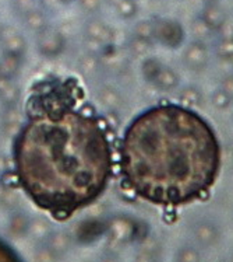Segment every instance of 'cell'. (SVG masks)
<instances>
[{"label":"cell","instance_id":"9c48e42d","mask_svg":"<svg viewBox=\"0 0 233 262\" xmlns=\"http://www.w3.org/2000/svg\"><path fill=\"white\" fill-rule=\"evenodd\" d=\"M215 51L221 59L225 60L233 59V38H221V41L217 43Z\"/></svg>","mask_w":233,"mask_h":262},{"label":"cell","instance_id":"6da1fadb","mask_svg":"<svg viewBox=\"0 0 233 262\" xmlns=\"http://www.w3.org/2000/svg\"><path fill=\"white\" fill-rule=\"evenodd\" d=\"M14 164L22 189L39 208L69 216L105 191L111 140L101 119L81 105L77 87L56 83L30 100Z\"/></svg>","mask_w":233,"mask_h":262},{"label":"cell","instance_id":"8992f818","mask_svg":"<svg viewBox=\"0 0 233 262\" xmlns=\"http://www.w3.org/2000/svg\"><path fill=\"white\" fill-rule=\"evenodd\" d=\"M179 100H180V104L183 107L193 110V108H197L201 105L202 93L194 86H186L179 93Z\"/></svg>","mask_w":233,"mask_h":262},{"label":"cell","instance_id":"ba28073f","mask_svg":"<svg viewBox=\"0 0 233 262\" xmlns=\"http://www.w3.org/2000/svg\"><path fill=\"white\" fill-rule=\"evenodd\" d=\"M157 83L161 89L164 90H173L179 84V77L175 72L169 68H162L157 75Z\"/></svg>","mask_w":233,"mask_h":262},{"label":"cell","instance_id":"5b68a950","mask_svg":"<svg viewBox=\"0 0 233 262\" xmlns=\"http://www.w3.org/2000/svg\"><path fill=\"white\" fill-rule=\"evenodd\" d=\"M201 18L207 23L214 31H218L223 26V23L226 21L225 11L215 2H210V3L205 5L201 13Z\"/></svg>","mask_w":233,"mask_h":262},{"label":"cell","instance_id":"277c9868","mask_svg":"<svg viewBox=\"0 0 233 262\" xmlns=\"http://www.w3.org/2000/svg\"><path fill=\"white\" fill-rule=\"evenodd\" d=\"M159 34V39L169 47H177L185 39V31L179 23L161 21L154 27V34Z\"/></svg>","mask_w":233,"mask_h":262},{"label":"cell","instance_id":"4fadbf2b","mask_svg":"<svg viewBox=\"0 0 233 262\" xmlns=\"http://www.w3.org/2000/svg\"><path fill=\"white\" fill-rule=\"evenodd\" d=\"M119 7H120V11L124 16H133L134 11H136V6H134L132 0H122Z\"/></svg>","mask_w":233,"mask_h":262},{"label":"cell","instance_id":"5bb4252c","mask_svg":"<svg viewBox=\"0 0 233 262\" xmlns=\"http://www.w3.org/2000/svg\"><path fill=\"white\" fill-rule=\"evenodd\" d=\"M218 31L221 32V37L222 38H233V24L226 20Z\"/></svg>","mask_w":233,"mask_h":262},{"label":"cell","instance_id":"30bf717a","mask_svg":"<svg viewBox=\"0 0 233 262\" xmlns=\"http://www.w3.org/2000/svg\"><path fill=\"white\" fill-rule=\"evenodd\" d=\"M211 102L217 110H226L232 104V100L229 98L228 94H225L221 89H218L211 97Z\"/></svg>","mask_w":233,"mask_h":262},{"label":"cell","instance_id":"9a60e30c","mask_svg":"<svg viewBox=\"0 0 233 262\" xmlns=\"http://www.w3.org/2000/svg\"><path fill=\"white\" fill-rule=\"evenodd\" d=\"M200 235H201L202 240H210V238H211V237H212V233H211V230H210V229H207V227H204L201 233H200Z\"/></svg>","mask_w":233,"mask_h":262},{"label":"cell","instance_id":"2e32d148","mask_svg":"<svg viewBox=\"0 0 233 262\" xmlns=\"http://www.w3.org/2000/svg\"><path fill=\"white\" fill-rule=\"evenodd\" d=\"M211 2H214V0H211Z\"/></svg>","mask_w":233,"mask_h":262},{"label":"cell","instance_id":"8fae6325","mask_svg":"<svg viewBox=\"0 0 233 262\" xmlns=\"http://www.w3.org/2000/svg\"><path fill=\"white\" fill-rule=\"evenodd\" d=\"M221 90L228 94V97L233 101V75H228L226 77H223V80L221 81Z\"/></svg>","mask_w":233,"mask_h":262},{"label":"cell","instance_id":"52a82bcc","mask_svg":"<svg viewBox=\"0 0 233 262\" xmlns=\"http://www.w3.org/2000/svg\"><path fill=\"white\" fill-rule=\"evenodd\" d=\"M191 34L194 37V41H200V42H205L207 39L211 38V35L214 34V30H212L207 23L204 21L201 18V16L197 17L191 23Z\"/></svg>","mask_w":233,"mask_h":262},{"label":"cell","instance_id":"3957f363","mask_svg":"<svg viewBox=\"0 0 233 262\" xmlns=\"http://www.w3.org/2000/svg\"><path fill=\"white\" fill-rule=\"evenodd\" d=\"M183 62L191 70H202L208 63V49L205 43L200 41H193L185 49Z\"/></svg>","mask_w":233,"mask_h":262},{"label":"cell","instance_id":"7a4b0ae2","mask_svg":"<svg viewBox=\"0 0 233 262\" xmlns=\"http://www.w3.org/2000/svg\"><path fill=\"white\" fill-rule=\"evenodd\" d=\"M222 164L210 122L182 104H159L128 125L120 147L123 180L149 204L177 208L207 196Z\"/></svg>","mask_w":233,"mask_h":262},{"label":"cell","instance_id":"7c38bea8","mask_svg":"<svg viewBox=\"0 0 233 262\" xmlns=\"http://www.w3.org/2000/svg\"><path fill=\"white\" fill-rule=\"evenodd\" d=\"M138 34L141 38H149L154 35V26L151 23H143L138 26Z\"/></svg>","mask_w":233,"mask_h":262}]
</instances>
